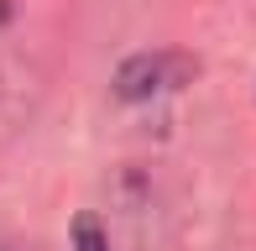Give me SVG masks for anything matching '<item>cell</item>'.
<instances>
[{
	"mask_svg": "<svg viewBox=\"0 0 256 251\" xmlns=\"http://www.w3.org/2000/svg\"><path fill=\"white\" fill-rule=\"evenodd\" d=\"M74 251H110V236L94 214H78L74 220Z\"/></svg>",
	"mask_w": 256,
	"mask_h": 251,
	"instance_id": "obj_2",
	"label": "cell"
},
{
	"mask_svg": "<svg viewBox=\"0 0 256 251\" xmlns=\"http://www.w3.org/2000/svg\"><path fill=\"white\" fill-rule=\"evenodd\" d=\"M0 251H16V246H0Z\"/></svg>",
	"mask_w": 256,
	"mask_h": 251,
	"instance_id": "obj_3",
	"label": "cell"
},
{
	"mask_svg": "<svg viewBox=\"0 0 256 251\" xmlns=\"http://www.w3.org/2000/svg\"><path fill=\"white\" fill-rule=\"evenodd\" d=\"M194 78V58L188 52H136V58H126L115 68V100H126V105H142V100H157L168 94V89H183Z\"/></svg>",
	"mask_w": 256,
	"mask_h": 251,
	"instance_id": "obj_1",
	"label": "cell"
}]
</instances>
